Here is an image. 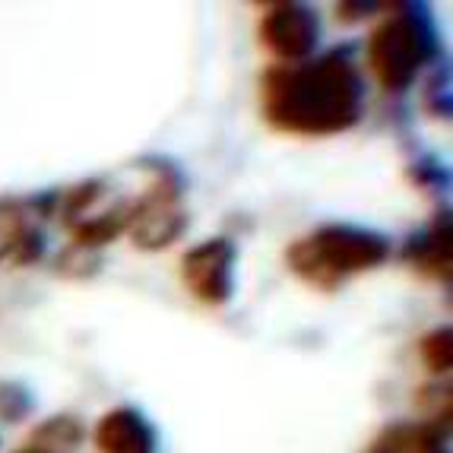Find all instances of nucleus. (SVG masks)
<instances>
[{
    "instance_id": "11",
    "label": "nucleus",
    "mask_w": 453,
    "mask_h": 453,
    "mask_svg": "<svg viewBox=\"0 0 453 453\" xmlns=\"http://www.w3.org/2000/svg\"><path fill=\"white\" fill-rule=\"evenodd\" d=\"M19 453H48V450H42V447H35V444H29V447H23Z\"/></svg>"
},
{
    "instance_id": "4",
    "label": "nucleus",
    "mask_w": 453,
    "mask_h": 453,
    "mask_svg": "<svg viewBox=\"0 0 453 453\" xmlns=\"http://www.w3.org/2000/svg\"><path fill=\"white\" fill-rule=\"evenodd\" d=\"M188 226V216L181 210V190L172 174L159 172L140 190L136 200L127 203V232L134 244L146 250H159L178 238Z\"/></svg>"
},
{
    "instance_id": "3",
    "label": "nucleus",
    "mask_w": 453,
    "mask_h": 453,
    "mask_svg": "<svg viewBox=\"0 0 453 453\" xmlns=\"http://www.w3.org/2000/svg\"><path fill=\"white\" fill-rule=\"evenodd\" d=\"M428 54V32L409 13H393L368 38V67L387 92L409 89Z\"/></svg>"
},
{
    "instance_id": "8",
    "label": "nucleus",
    "mask_w": 453,
    "mask_h": 453,
    "mask_svg": "<svg viewBox=\"0 0 453 453\" xmlns=\"http://www.w3.org/2000/svg\"><path fill=\"white\" fill-rule=\"evenodd\" d=\"M38 238H32V226L26 210L16 200H0V264L10 257L29 260L32 248L38 250Z\"/></svg>"
},
{
    "instance_id": "5",
    "label": "nucleus",
    "mask_w": 453,
    "mask_h": 453,
    "mask_svg": "<svg viewBox=\"0 0 453 453\" xmlns=\"http://www.w3.org/2000/svg\"><path fill=\"white\" fill-rule=\"evenodd\" d=\"M181 282L196 302L222 308L234 286V244L228 238H210L190 248L181 260Z\"/></svg>"
},
{
    "instance_id": "7",
    "label": "nucleus",
    "mask_w": 453,
    "mask_h": 453,
    "mask_svg": "<svg viewBox=\"0 0 453 453\" xmlns=\"http://www.w3.org/2000/svg\"><path fill=\"white\" fill-rule=\"evenodd\" d=\"M98 453H156V434L136 409H111L96 425Z\"/></svg>"
},
{
    "instance_id": "10",
    "label": "nucleus",
    "mask_w": 453,
    "mask_h": 453,
    "mask_svg": "<svg viewBox=\"0 0 453 453\" xmlns=\"http://www.w3.org/2000/svg\"><path fill=\"white\" fill-rule=\"evenodd\" d=\"M422 362L428 365L434 374H444V371H450V362H453V349H450V330L447 326H441V330L428 333L422 340Z\"/></svg>"
},
{
    "instance_id": "6",
    "label": "nucleus",
    "mask_w": 453,
    "mask_h": 453,
    "mask_svg": "<svg viewBox=\"0 0 453 453\" xmlns=\"http://www.w3.org/2000/svg\"><path fill=\"white\" fill-rule=\"evenodd\" d=\"M320 23L308 4H276L260 19V42L282 64H302L318 48Z\"/></svg>"
},
{
    "instance_id": "2",
    "label": "nucleus",
    "mask_w": 453,
    "mask_h": 453,
    "mask_svg": "<svg viewBox=\"0 0 453 453\" xmlns=\"http://www.w3.org/2000/svg\"><path fill=\"white\" fill-rule=\"evenodd\" d=\"M390 257V242L384 234L352 226H324L308 238L288 244V270L311 288L333 292L342 280L368 273Z\"/></svg>"
},
{
    "instance_id": "12",
    "label": "nucleus",
    "mask_w": 453,
    "mask_h": 453,
    "mask_svg": "<svg viewBox=\"0 0 453 453\" xmlns=\"http://www.w3.org/2000/svg\"><path fill=\"white\" fill-rule=\"evenodd\" d=\"M371 453H374V450H371Z\"/></svg>"
},
{
    "instance_id": "1",
    "label": "nucleus",
    "mask_w": 453,
    "mask_h": 453,
    "mask_svg": "<svg viewBox=\"0 0 453 453\" xmlns=\"http://www.w3.org/2000/svg\"><path fill=\"white\" fill-rule=\"evenodd\" d=\"M260 108L273 130L288 136H333L356 127L365 86L346 54L276 64L260 80Z\"/></svg>"
},
{
    "instance_id": "9",
    "label": "nucleus",
    "mask_w": 453,
    "mask_h": 453,
    "mask_svg": "<svg viewBox=\"0 0 453 453\" xmlns=\"http://www.w3.org/2000/svg\"><path fill=\"white\" fill-rule=\"evenodd\" d=\"M416 264L422 270H434V273H444L447 276V266H450V228H434V232L425 238L422 244L416 248Z\"/></svg>"
}]
</instances>
